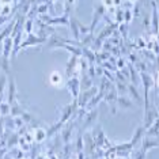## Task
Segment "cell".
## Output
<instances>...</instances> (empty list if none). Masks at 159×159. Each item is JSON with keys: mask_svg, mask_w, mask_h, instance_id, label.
Wrapping results in <instances>:
<instances>
[{"mask_svg": "<svg viewBox=\"0 0 159 159\" xmlns=\"http://www.w3.org/2000/svg\"><path fill=\"white\" fill-rule=\"evenodd\" d=\"M11 44H12V40L11 38H7L6 42H4V59H8L10 57V52H11Z\"/></svg>", "mask_w": 159, "mask_h": 159, "instance_id": "obj_7", "label": "cell"}, {"mask_svg": "<svg viewBox=\"0 0 159 159\" xmlns=\"http://www.w3.org/2000/svg\"><path fill=\"white\" fill-rule=\"evenodd\" d=\"M129 1H130V3H133V1H136V0H129Z\"/></svg>", "mask_w": 159, "mask_h": 159, "instance_id": "obj_15", "label": "cell"}, {"mask_svg": "<svg viewBox=\"0 0 159 159\" xmlns=\"http://www.w3.org/2000/svg\"><path fill=\"white\" fill-rule=\"evenodd\" d=\"M49 80H51V83L53 84V86H60L61 82H63V76H61V73H59L57 71H53V72L49 75Z\"/></svg>", "mask_w": 159, "mask_h": 159, "instance_id": "obj_1", "label": "cell"}, {"mask_svg": "<svg viewBox=\"0 0 159 159\" xmlns=\"http://www.w3.org/2000/svg\"><path fill=\"white\" fill-rule=\"evenodd\" d=\"M147 135H149V136H156V135H158L159 136V118H156V120L154 121V124L148 128Z\"/></svg>", "mask_w": 159, "mask_h": 159, "instance_id": "obj_3", "label": "cell"}, {"mask_svg": "<svg viewBox=\"0 0 159 159\" xmlns=\"http://www.w3.org/2000/svg\"><path fill=\"white\" fill-rule=\"evenodd\" d=\"M156 86H159V72H158V79H156Z\"/></svg>", "mask_w": 159, "mask_h": 159, "instance_id": "obj_14", "label": "cell"}, {"mask_svg": "<svg viewBox=\"0 0 159 159\" xmlns=\"http://www.w3.org/2000/svg\"><path fill=\"white\" fill-rule=\"evenodd\" d=\"M117 101H118V105L122 106V108H133V103L127 98H122V97H121V98H118Z\"/></svg>", "mask_w": 159, "mask_h": 159, "instance_id": "obj_8", "label": "cell"}, {"mask_svg": "<svg viewBox=\"0 0 159 159\" xmlns=\"http://www.w3.org/2000/svg\"><path fill=\"white\" fill-rule=\"evenodd\" d=\"M26 32H27V33H30V32H32V21H27V25H26Z\"/></svg>", "mask_w": 159, "mask_h": 159, "instance_id": "obj_12", "label": "cell"}, {"mask_svg": "<svg viewBox=\"0 0 159 159\" xmlns=\"http://www.w3.org/2000/svg\"><path fill=\"white\" fill-rule=\"evenodd\" d=\"M68 87H70L71 91H72L73 98L76 99V98H78V91H79V87H80L79 80H78L76 78H75V79H71L70 82H68Z\"/></svg>", "mask_w": 159, "mask_h": 159, "instance_id": "obj_2", "label": "cell"}, {"mask_svg": "<svg viewBox=\"0 0 159 159\" xmlns=\"http://www.w3.org/2000/svg\"><path fill=\"white\" fill-rule=\"evenodd\" d=\"M10 12H11V7L8 6V4H6V6L3 7V10H1V15H8Z\"/></svg>", "mask_w": 159, "mask_h": 159, "instance_id": "obj_10", "label": "cell"}, {"mask_svg": "<svg viewBox=\"0 0 159 159\" xmlns=\"http://www.w3.org/2000/svg\"><path fill=\"white\" fill-rule=\"evenodd\" d=\"M75 65H78V59H76V56H72V57H71V61L68 63V65H67V75L68 76L72 75Z\"/></svg>", "mask_w": 159, "mask_h": 159, "instance_id": "obj_4", "label": "cell"}, {"mask_svg": "<svg viewBox=\"0 0 159 159\" xmlns=\"http://www.w3.org/2000/svg\"><path fill=\"white\" fill-rule=\"evenodd\" d=\"M152 6H154V10H152V30H154V34L158 33V12H156V8H155V3L152 1Z\"/></svg>", "mask_w": 159, "mask_h": 159, "instance_id": "obj_5", "label": "cell"}, {"mask_svg": "<svg viewBox=\"0 0 159 159\" xmlns=\"http://www.w3.org/2000/svg\"><path fill=\"white\" fill-rule=\"evenodd\" d=\"M1 113H3V114H8V113H10V103L1 105Z\"/></svg>", "mask_w": 159, "mask_h": 159, "instance_id": "obj_11", "label": "cell"}, {"mask_svg": "<svg viewBox=\"0 0 159 159\" xmlns=\"http://www.w3.org/2000/svg\"><path fill=\"white\" fill-rule=\"evenodd\" d=\"M128 89H129L130 94H132V95H133L135 98H136V101H137V102H140V101H141V98H140V95H139V92H137V90L135 89L133 86H129V87H128Z\"/></svg>", "mask_w": 159, "mask_h": 159, "instance_id": "obj_9", "label": "cell"}, {"mask_svg": "<svg viewBox=\"0 0 159 159\" xmlns=\"http://www.w3.org/2000/svg\"><path fill=\"white\" fill-rule=\"evenodd\" d=\"M46 136H48V135H46V132H45L42 128H38V129L35 130L34 140H35V141H42V140H44Z\"/></svg>", "mask_w": 159, "mask_h": 159, "instance_id": "obj_6", "label": "cell"}, {"mask_svg": "<svg viewBox=\"0 0 159 159\" xmlns=\"http://www.w3.org/2000/svg\"><path fill=\"white\" fill-rule=\"evenodd\" d=\"M83 156H84V155H83V152H79V158H78V159H83Z\"/></svg>", "mask_w": 159, "mask_h": 159, "instance_id": "obj_13", "label": "cell"}]
</instances>
